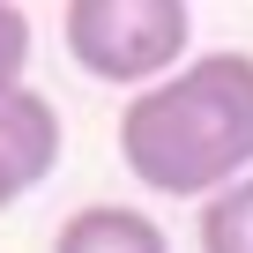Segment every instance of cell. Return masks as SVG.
I'll return each mask as SVG.
<instances>
[{
	"label": "cell",
	"mask_w": 253,
	"mask_h": 253,
	"mask_svg": "<svg viewBox=\"0 0 253 253\" xmlns=\"http://www.w3.org/2000/svg\"><path fill=\"white\" fill-rule=\"evenodd\" d=\"M52 253H171V238H164L157 216L126 209V201H82L60 223Z\"/></svg>",
	"instance_id": "cell-4"
},
{
	"label": "cell",
	"mask_w": 253,
	"mask_h": 253,
	"mask_svg": "<svg viewBox=\"0 0 253 253\" xmlns=\"http://www.w3.org/2000/svg\"><path fill=\"white\" fill-rule=\"evenodd\" d=\"M15 201H23V179L8 171V157H0V209H15Z\"/></svg>",
	"instance_id": "cell-7"
},
{
	"label": "cell",
	"mask_w": 253,
	"mask_h": 253,
	"mask_svg": "<svg viewBox=\"0 0 253 253\" xmlns=\"http://www.w3.org/2000/svg\"><path fill=\"white\" fill-rule=\"evenodd\" d=\"M194 238H201V253H253V179H238L231 194L201 201Z\"/></svg>",
	"instance_id": "cell-5"
},
{
	"label": "cell",
	"mask_w": 253,
	"mask_h": 253,
	"mask_svg": "<svg viewBox=\"0 0 253 253\" xmlns=\"http://www.w3.org/2000/svg\"><path fill=\"white\" fill-rule=\"evenodd\" d=\"M67 60L112 89H157L194 52V8L186 0H67L60 8Z\"/></svg>",
	"instance_id": "cell-2"
},
{
	"label": "cell",
	"mask_w": 253,
	"mask_h": 253,
	"mask_svg": "<svg viewBox=\"0 0 253 253\" xmlns=\"http://www.w3.org/2000/svg\"><path fill=\"white\" fill-rule=\"evenodd\" d=\"M60 142H67V126H60V104L45 89H15V97H0V157H8V171L23 179V194L60 164Z\"/></svg>",
	"instance_id": "cell-3"
},
{
	"label": "cell",
	"mask_w": 253,
	"mask_h": 253,
	"mask_svg": "<svg viewBox=\"0 0 253 253\" xmlns=\"http://www.w3.org/2000/svg\"><path fill=\"white\" fill-rule=\"evenodd\" d=\"M119 164L171 201H216L253 179V52H194L171 82L126 97Z\"/></svg>",
	"instance_id": "cell-1"
},
{
	"label": "cell",
	"mask_w": 253,
	"mask_h": 253,
	"mask_svg": "<svg viewBox=\"0 0 253 253\" xmlns=\"http://www.w3.org/2000/svg\"><path fill=\"white\" fill-rule=\"evenodd\" d=\"M30 75V15L0 0V97H15Z\"/></svg>",
	"instance_id": "cell-6"
}]
</instances>
